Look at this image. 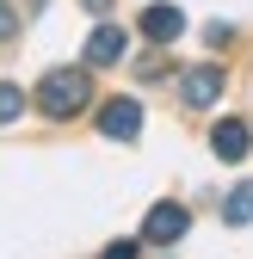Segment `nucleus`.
I'll list each match as a JSON object with an SVG mask.
<instances>
[{
	"mask_svg": "<svg viewBox=\"0 0 253 259\" xmlns=\"http://www.w3.org/2000/svg\"><path fill=\"white\" fill-rule=\"evenodd\" d=\"M105 7H111V0H87V13H105Z\"/></svg>",
	"mask_w": 253,
	"mask_h": 259,
	"instance_id": "ddd939ff",
	"label": "nucleus"
},
{
	"mask_svg": "<svg viewBox=\"0 0 253 259\" xmlns=\"http://www.w3.org/2000/svg\"><path fill=\"white\" fill-rule=\"evenodd\" d=\"M185 229H192V210H185V204H154L148 222H142V241L148 247H173Z\"/></svg>",
	"mask_w": 253,
	"mask_h": 259,
	"instance_id": "7ed1b4c3",
	"label": "nucleus"
},
{
	"mask_svg": "<svg viewBox=\"0 0 253 259\" xmlns=\"http://www.w3.org/2000/svg\"><path fill=\"white\" fill-rule=\"evenodd\" d=\"M210 148H216V160H247V148H253V130H247V117H223L210 130Z\"/></svg>",
	"mask_w": 253,
	"mask_h": 259,
	"instance_id": "39448f33",
	"label": "nucleus"
},
{
	"mask_svg": "<svg viewBox=\"0 0 253 259\" xmlns=\"http://www.w3.org/2000/svg\"><path fill=\"white\" fill-rule=\"evenodd\" d=\"M99 130H105L111 142H130V136H142V105H136V99H105Z\"/></svg>",
	"mask_w": 253,
	"mask_h": 259,
	"instance_id": "423d86ee",
	"label": "nucleus"
},
{
	"mask_svg": "<svg viewBox=\"0 0 253 259\" xmlns=\"http://www.w3.org/2000/svg\"><path fill=\"white\" fill-rule=\"evenodd\" d=\"M204 37H210V50H223V44H235V25H223V19H216V25L204 31Z\"/></svg>",
	"mask_w": 253,
	"mask_h": 259,
	"instance_id": "9b49d317",
	"label": "nucleus"
},
{
	"mask_svg": "<svg viewBox=\"0 0 253 259\" xmlns=\"http://www.w3.org/2000/svg\"><path fill=\"white\" fill-rule=\"evenodd\" d=\"M19 111H25V93H19V87H7V80H0V123H13Z\"/></svg>",
	"mask_w": 253,
	"mask_h": 259,
	"instance_id": "1a4fd4ad",
	"label": "nucleus"
},
{
	"mask_svg": "<svg viewBox=\"0 0 253 259\" xmlns=\"http://www.w3.org/2000/svg\"><path fill=\"white\" fill-rule=\"evenodd\" d=\"M136 253H142V241H111L99 259H136Z\"/></svg>",
	"mask_w": 253,
	"mask_h": 259,
	"instance_id": "9d476101",
	"label": "nucleus"
},
{
	"mask_svg": "<svg viewBox=\"0 0 253 259\" xmlns=\"http://www.w3.org/2000/svg\"><path fill=\"white\" fill-rule=\"evenodd\" d=\"M31 105H37L50 123L80 117V111L93 105V80H87V68H50V74L37 80V93H31Z\"/></svg>",
	"mask_w": 253,
	"mask_h": 259,
	"instance_id": "f257e3e1",
	"label": "nucleus"
},
{
	"mask_svg": "<svg viewBox=\"0 0 253 259\" xmlns=\"http://www.w3.org/2000/svg\"><path fill=\"white\" fill-rule=\"evenodd\" d=\"M123 50H130V31H123V25H99V31L87 37L80 56H87V68H117Z\"/></svg>",
	"mask_w": 253,
	"mask_h": 259,
	"instance_id": "20e7f679",
	"label": "nucleus"
},
{
	"mask_svg": "<svg viewBox=\"0 0 253 259\" xmlns=\"http://www.w3.org/2000/svg\"><path fill=\"white\" fill-rule=\"evenodd\" d=\"M136 31H142V37H148V44H173V37H179V31H185V13H179V7H148Z\"/></svg>",
	"mask_w": 253,
	"mask_h": 259,
	"instance_id": "0eeeda50",
	"label": "nucleus"
},
{
	"mask_svg": "<svg viewBox=\"0 0 253 259\" xmlns=\"http://www.w3.org/2000/svg\"><path fill=\"white\" fill-rule=\"evenodd\" d=\"M223 222H235V229L253 222V185H235L229 198H223Z\"/></svg>",
	"mask_w": 253,
	"mask_h": 259,
	"instance_id": "6e6552de",
	"label": "nucleus"
},
{
	"mask_svg": "<svg viewBox=\"0 0 253 259\" xmlns=\"http://www.w3.org/2000/svg\"><path fill=\"white\" fill-rule=\"evenodd\" d=\"M0 7H7V0H0Z\"/></svg>",
	"mask_w": 253,
	"mask_h": 259,
	"instance_id": "4468645a",
	"label": "nucleus"
},
{
	"mask_svg": "<svg viewBox=\"0 0 253 259\" xmlns=\"http://www.w3.org/2000/svg\"><path fill=\"white\" fill-rule=\"evenodd\" d=\"M7 31H13V13H7V7H0V37H7Z\"/></svg>",
	"mask_w": 253,
	"mask_h": 259,
	"instance_id": "f8f14e48",
	"label": "nucleus"
},
{
	"mask_svg": "<svg viewBox=\"0 0 253 259\" xmlns=\"http://www.w3.org/2000/svg\"><path fill=\"white\" fill-rule=\"evenodd\" d=\"M216 99H223V68H216V62H198V68H185V74H179V105L210 111Z\"/></svg>",
	"mask_w": 253,
	"mask_h": 259,
	"instance_id": "f03ea898",
	"label": "nucleus"
}]
</instances>
